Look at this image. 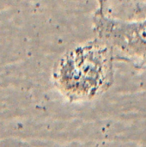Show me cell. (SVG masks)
<instances>
[{
  "mask_svg": "<svg viewBox=\"0 0 146 147\" xmlns=\"http://www.w3.org/2000/svg\"><path fill=\"white\" fill-rule=\"evenodd\" d=\"M114 52L97 39L66 53L54 68L59 90L71 101H89L103 94L114 79Z\"/></svg>",
  "mask_w": 146,
  "mask_h": 147,
  "instance_id": "obj_1",
  "label": "cell"
},
{
  "mask_svg": "<svg viewBox=\"0 0 146 147\" xmlns=\"http://www.w3.org/2000/svg\"><path fill=\"white\" fill-rule=\"evenodd\" d=\"M95 29L100 39L128 59H144L146 53V18L126 21L104 15L97 10Z\"/></svg>",
  "mask_w": 146,
  "mask_h": 147,
  "instance_id": "obj_2",
  "label": "cell"
},
{
  "mask_svg": "<svg viewBox=\"0 0 146 147\" xmlns=\"http://www.w3.org/2000/svg\"><path fill=\"white\" fill-rule=\"evenodd\" d=\"M144 59L145 60V62H146V53H145V57H144Z\"/></svg>",
  "mask_w": 146,
  "mask_h": 147,
  "instance_id": "obj_3",
  "label": "cell"
},
{
  "mask_svg": "<svg viewBox=\"0 0 146 147\" xmlns=\"http://www.w3.org/2000/svg\"><path fill=\"white\" fill-rule=\"evenodd\" d=\"M127 1H128V0H127Z\"/></svg>",
  "mask_w": 146,
  "mask_h": 147,
  "instance_id": "obj_4",
  "label": "cell"
}]
</instances>
